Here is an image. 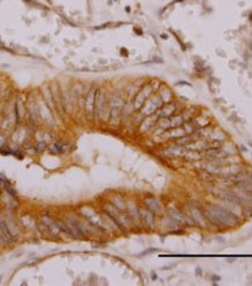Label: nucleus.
<instances>
[{"label":"nucleus","instance_id":"1","mask_svg":"<svg viewBox=\"0 0 252 286\" xmlns=\"http://www.w3.org/2000/svg\"><path fill=\"white\" fill-rule=\"evenodd\" d=\"M206 217L217 227H231L237 223L235 216L219 206H209L206 209Z\"/></svg>","mask_w":252,"mask_h":286},{"label":"nucleus","instance_id":"2","mask_svg":"<svg viewBox=\"0 0 252 286\" xmlns=\"http://www.w3.org/2000/svg\"><path fill=\"white\" fill-rule=\"evenodd\" d=\"M164 105V102L159 94H153L144 103V105L140 107V115L142 117L151 116L155 113L160 107Z\"/></svg>","mask_w":252,"mask_h":286},{"label":"nucleus","instance_id":"3","mask_svg":"<svg viewBox=\"0 0 252 286\" xmlns=\"http://www.w3.org/2000/svg\"><path fill=\"white\" fill-rule=\"evenodd\" d=\"M155 90H157V88H155L152 83L145 84V85L137 92L136 97L133 99V106H134V109H136V110H140V107L142 106L144 103L154 94Z\"/></svg>","mask_w":252,"mask_h":286},{"label":"nucleus","instance_id":"4","mask_svg":"<svg viewBox=\"0 0 252 286\" xmlns=\"http://www.w3.org/2000/svg\"><path fill=\"white\" fill-rule=\"evenodd\" d=\"M106 106H107V100H106L105 91L103 89H97L95 98V116L98 120L103 119L104 113L106 112Z\"/></svg>","mask_w":252,"mask_h":286},{"label":"nucleus","instance_id":"5","mask_svg":"<svg viewBox=\"0 0 252 286\" xmlns=\"http://www.w3.org/2000/svg\"><path fill=\"white\" fill-rule=\"evenodd\" d=\"M123 106H124V103H123L122 97L113 95L111 99L109 100V117L111 120L116 122L119 119V117L122 115Z\"/></svg>","mask_w":252,"mask_h":286},{"label":"nucleus","instance_id":"6","mask_svg":"<svg viewBox=\"0 0 252 286\" xmlns=\"http://www.w3.org/2000/svg\"><path fill=\"white\" fill-rule=\"evenodd\" d=\"M95 98H96V90L90 89L85 95L84 98V111L88 118H94L95 117Z\"/></svg>","mask_w":252,"mask_h":286},{"label":"nucleus","instance_id":"7","mask_svg":"<svg viewBox=\"0 0 252 286\" xmlns=\"http://www.w3.org/2000/svg\"><path fill=\"white\" fill-rule=\"evenodd\" d=\"M176 109H177L176 104L173 102H169V103H166L160 107L155 112V115L159 119L160 118H169V117L174 116L176 113Z\"/></svg>","mask_w":252,"mask_h":286},{"label":"nucleus","instance_id":"8","mask_svg":"<svg viewBox=\"0 0 252 286\" xmlns=\"http://www.w3.org/2000/svg\"><path fill=\"white\" fill-rule=\"evenodd\" d=\"M139 214L141 223L144 224L146 228H148V229L153 228V224H154V215H153V213L146 208V209H140Z\"/></svg>","mask_w":252,"mask_h":286},{"label":"nucleus","instance_id":"9","mask_svg":"<svg viewBox=\"0 0 252 286\" xmlns=\"http://www.w3.org/2000/svg\"><path fill=\"white\" fill-rule=\"evenodd\" d=\"M145 205H146V207H147V209H149L153 214H154V213H160V211H161V208H160L159 202H158L155 199H153V197H148V199H146V200H145Z\"/></svg>","mask_w":252,"mask_h":286},{"label":"nucleus","instance_id":"10","mask_svg":"<svg viewBox=\"0 0 252 286\" xmlns=\"http://www.w3.org/2000/svg\"><path fill=\"white\" fill-rule=\"evenodd\" d=\"M0 231H1L2 236H4V240L7 242V243H9V242L12 241V234L9 233L7 225L4 223L2 221H0Z\"/></svg>","mask_w":252,"mask_h":286},{"label":"nucleus","instance_id":"11","mask_svg":"<svg viewBox=\"0 0 252 286\" xmlns=\"http://www.w3.org/2000/svg\"><path fill=\"white\" fill-rule=\"evenodd\" d=\"M114 1H117V0H114Z\"/></svg>","mask_w":252,"mask_h":286}]
</instances>
